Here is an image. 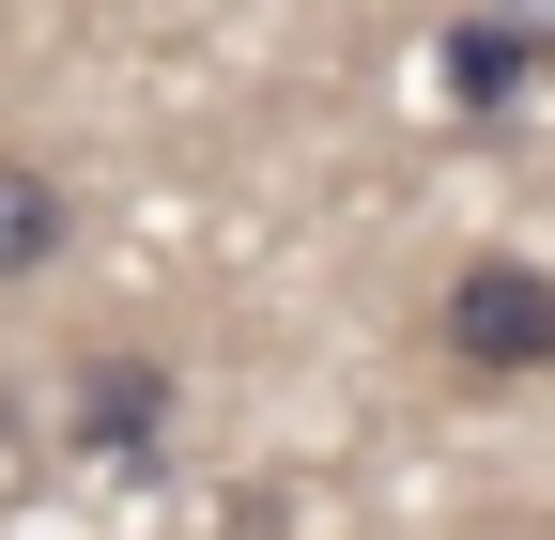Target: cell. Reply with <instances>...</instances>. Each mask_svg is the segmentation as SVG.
<instances>
[{
    "label": "cell",
    "instance_id": "6da1fadb",
    "mask_svg": "<svg viewBox=\"0 0 555 540\" xmlns=\"http://www.w3.org/2000/svg\"><path fill=\"white\" fill-rule=\"evenodd\" d=\"M448 371L463 386H540L555 371V262L525 247H478L448 279Z\"/></svg>",
    "mask_w": 555,
    "mask_h": 540
},
{
    "label": "cell",
    "instance_id": "7a4b0ae2",
    "mask_svg": "<svg viewBox=\"0 0 555 540\" xmlns=\"http://www.w3.org/2000/svg\"><path fill=\"white\" fill-rule=\"evenodd\" d=\"M62 433H78V448H155L170 433V356H78V371H62Z\"/></svg>",
    "mask_w": 555,
    "mask_h": 540
},
{
    "label": "cell",
    "instance_id": "3957f363",
    "mask_svg": "<svg viewBox=\"0 0 555 540\" xmlns=\"http://www.w3.org/2000/svg\"><path fill=\"white\" fill-rule=\"evenodd\" d=\"M540 62H555V31H540V16H463V31L433 47V78H448V108H463V124H494V108H525Z\"/></svg>",
    "mask_w": 555,
    "mask_h": 540
},
{
    "label": "cell",
    "instance_id": "277c9868",
    "mask_svg": "<svg viewBox=\"0 0 555 540\" xmlns=\"http://www.w3.org/2000/svg\"><path fill=\"white\" fill-rule=\"evenodd\" d=\"M62 247H78V185H62L47 155H0V294L47 279Z\"/></svg>",
    "mask_w": 555,
    "mask_h": 540
}]
</instances>
